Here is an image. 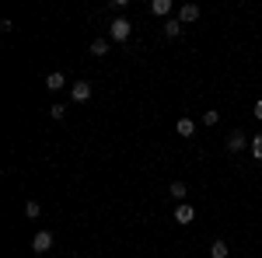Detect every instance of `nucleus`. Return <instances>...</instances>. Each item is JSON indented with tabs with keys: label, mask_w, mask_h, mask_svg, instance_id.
<instances>
[{
	"label": "nucleus",
	"mask_w": 262,
	"mask_h": 258,
	"mask_svg": "<svg viewBox=\"0 0 262 258\" xmlns=\"http://www.w3.org/2000/svg\"><path fill=\"white\" fill-rule=\"evenodd\" d=\"M63 84H67V77H63L60 70H56V74H49V77H46V87H49V91H60Z\"/></svg>",
	"instance_id": "nucleus-9"
},
{
	"label": "nucleus",
	"mask_w": 262,
	"mask_h": 258,
	"mask_svg": "<svg viewBox=\"0 0 262 258\" xmlns=\"http://www.w3.org/2000/svg\"><path fill=\"white\" fill-rule=\"evenodd\" d=\"M196 220V209L189 206V202H179V209H175V223H192Z\"/></svg>",
	"instance_id": "nucleus-5"
},
{
	"label": "nucleus",
	"mask_w": 262,
	"mask_h": 258,
	"mask_svg": "<svg viewBox=\"0 0 262 258\" xmlns=\"http://www.w3.org/2000/svg\"><path fill=\"white\" fill-rule=\"evenodd\" d=\"M200 14H203L200 4H182V7H179V21H182V25H192V21H200Z\"/></svg>",
	"instance_id": "nucleus-2"
},
{
	"label": "nucleus",
	"mask_w": 262,
	"mask_h": 258,
	"mask_svg": "<svg viewBox=\"0 0 262 258\" xmlns=\"http://www.w3.org/2000/svg\"><path fill=\"white\" fill-rule=\"evenodd\" d=\"M171 196L179 199V202H185V196H189V189H185V181H171Z\"/></svg>",
	"instance_id": "nucleus-12"
},
{
	"label": "nucleus",
	"mask_w": 262,
	"mask_h": 258,
	"mask_svg": "<svg viewBox=\"0 0 262 258\" xmlns=\"http://www.w3.org/2000/svg\"><path fill=\"white\" fill-rule=\"evenodd\" d=\"M63 115H67V108H63V105H53V108H49V119H63Z\"/></svg>",
	"instance_id": "nucleus-17"
},
{
	"label": "nucleus",
	"mask_w": 262,
	"mask_h": 258,
	"mask_svg": "<svg viewBox=\"0 0 262 258\" xmlns=\"http://www.w3.org/2000/svg\"><path fill=\"white\" fill-rule=\"evenodd\" d=\"M105 53H108V42H105V39L91 42V56H105Z\"/></svg>",
	"instance_id": "nucleus-14"
},
{
	"label": "nucleus",
	"mask_w": 262,
	"mask_h": 258,
	"mask_svg": "<svg viewBox=\"0 0 262 258\" xmlns=\"http://www.w3.org/2000/svg\"><path fill=\"white\" fill-rule=\"evenodd\" d=\"M129 32H133V25H129L126 18H116L112 25H108V35H112L116 42H126V39H129Z\"/></svg>",
	"instance_id": "nucleus-1"
},
{
	"label": "nucleus",
	"mask_w": 262,
	"mask_h": 258,
	"mask_svg": "<svg viewBox=\"0 0 262 258\" xmlns=\"http://www.w3.org/2000/svg\"><path fill=\"white\" fill-rule=\"evenodd\" d=\"M175 129H179V136H192V133H196V122L185 115V119H179V126H175Z\"/></svg>",
	"instance_id": "nucleus-8"
},
{
	"label": "nucleus",
	"mask_w": 262,
	"mask_h": 258,
	"mask_svg": "<svg viewBox=\"0 0 262 258\" xmlns=\"http://www.w3.org/2000/svg\"><path fill=\"white\" fill-rule=\"evenodd\" d=\"M242 147H245V133H231V136H227V150H234V154H238Z\"/></svg>",
	"instance_id": "nucleus-10"
},
{
	"label": "nucleus",
	"mask_w": 262,
	"mask_h": 258,
	"mask_svg": "<svg viewBox=\"0 0 262 258\" xmlns=\"http://www.w3.org/2000/svg\"><path fill=\"white\" fill-rule=\"evenodd\" d=\"M255 119H259V122H262V98H259V101H255Z\"/></svg>",
	"instance_id": "nucleus-18"
},
{
	"label": "nucleus",
	"mask_w": 262,
	"mask_h": 258,
	"mask_svg": "<svg viewBox=\"0 0 262 258\" xmlns=\"http://www.w3.org/2000/svg\"><path fill=\"white\" fill-rule=\"evenodd\" d=\"M39 213H42V206L35 202V199H28V202H25V217H28V220H35Z\"/></svg>",
	"instance_id": "nucleus-13"
},
{
	"label": "nucleus",
	"mask_w": 262,
	"mask_h": 258,
	"mask_svg": "<svg viewBox=\"0 0 262 258\" xmlns=\"http://www.w3.org/2000/svg\"><path fill=\"white\" fill-rule=\"evenodd\" d=\"M252 154L262 160V133H259V136H252Z\"/></svg>",
	"instance_id": "nucleus-16"
},
{
	"label": "nucleus",
	"mask_w": 262,
	"mask_h": 258,
	"mask_svg": "<svg viewBox=\"0 0 262 258\" xmlns=\"http://www.w3.org/2000/svg\"><path fill=\"white\" fill-rule=\"evenodd\" d=\"M221 122V112H203V126H217Z\"/></svg>",
	"instance_id": "nucleus-15"
},
{
	"label": "nucleus",
	"mask_w": 262,
	"mask_h": 258,
	"mask_svg": "<svg viewBox=\"0 0 262 258\" xmlns=\"http://www.w3.org/2000/svg\"><path fill=\"white\" fill-rule=\"evenodd\" d=\"M227 255H231V251H227L224 241H213V244H210V258H227Z\"/></svg>",
	"instance_id": "nucleus-11"
},
{
	"label": "nucleus",
	"mask_w": 262,
	"mask_h": 258,
	"mask_svg": "<svg viewBox=\"0 0 262 258\" xmlns=\"http://www.w3.org/2000/svg\"><path fill=\"white\" fill-rule=\"evenodd\" d=\"M49 248H53V234H49V230H39V234L32 238V251L42 255V251H49Z\"/></svg>",
	"instance_id": "nucleus-3"
},
{
	"label": "nucleus",
	"mask_w": 262,
	"mask_h": 258,
	"mask_svg": "<svg viewBox=\"0 0 262 258\" xmlns=\"http://www.w3.org/2000/svg\"><path fill=\"white\" fill-rule=\"evenodd\" d=\"M182 28H185V25H182L179 18H168V21H164V35H168V39H179Z\"/></svg>",
	"instance_id": "nucleus-7"
},
{
	"label": "nucleus",
	"mask_w": 262,
	"mask_h": 258,
	"mask_svg": "<svg viewBox=\"0 0 262 258\" xmlns=\"http://www.w3.org/2000/svg\"><path fill=\"white\" fill-rule=\"evenodd\" d=\"M70 98L77 101V105H81V101H88V98H91V84H88V80H77V84L70 87Z\"/></svg>",
	"instance_id": "nucleus-4"
},
{
	"label": "nucleus",
	"mask_w": 262,
	"mask_h": 258,
	"mask_svg": "<svg viewBox=\"0 0 262 258\" xmlns=\"http://www.w3.org/2000/svg\"><path fill=\"white\" fill-rule=\"evenodd\" d=\"M150 14L168 18V14H171V0H150Z\"/></svg>",
	"instance_id": "nucleus-6"
}]
</instances>
